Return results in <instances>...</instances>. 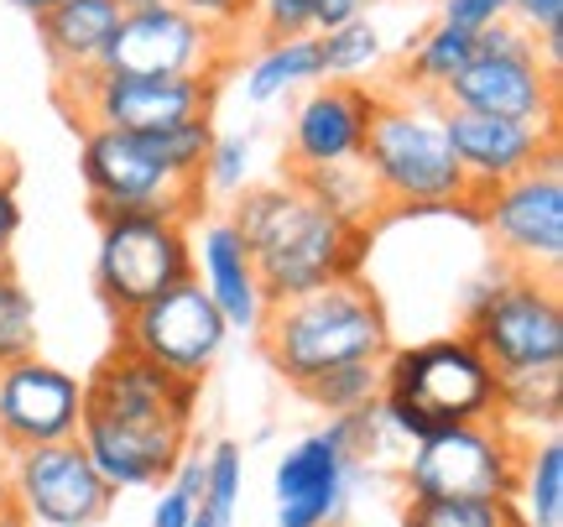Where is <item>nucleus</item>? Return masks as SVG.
<instances>
[{
  "instance_id": "obj_1",
  "label": "nucleus",
  "mask_w": 563,
  "mask_h": 527,
  "mask_svg": "<svg viewBox=\"0 0 563 527\" xmlns=\"http://www.w3.org/2000/svg\"><path fill=\"white\" fill-rule=\"evenodd\" d=\"M230 224L241 230L245 251L256 262L266 308L308 298L344 277H361L365 251H371V224L340 220L298 178L245 188Z\"/></svg>"
},
{
  "instance_id": "obj_2",
  "label": "nucleus",
  "mask_w": 563,
  "mask_h": 527,
  "mask_svg": "<svg viewBox=\"0 0 563 527\" xmlns=\"http://www.w3.org/2000/svg\"><path fill=\"white\" fill-rule=\"evenodd\" d=\"M262 350L287 386H308L334 365L386 361L391 325H386V308L371 293V283L344 277V283H329L308 298L266 308Z\"/></svg>"
},
{
  "instance_id": "obj_3",
  "label": "nucleus",
  "mask_w": 563,
  "mask_h": 527,
  "mask_svg": "<svg viewBox=\"0 0 563 527\" xmlns=\"http://www.w3.org/2000/svg\"><path fill=\"white\" fill-rule=\"evenodd\" d=\"M361 167L376 199L397 209H460L470 204L454 146L443 136V100L433 95H376L361 142Z\"/></svg>"
},
{
  "instance_id": "obj_4",
  "label": "nucleus",
  "mask_w": 563,
  "mask_h": 527,
  "mask_svg": "<svg viewBox=\"0 0 563 527\" xmlns=\"http://www.w3.org/2000/svg\"><path fill=\"white\" fill-rule=\"evenodd\" d=\"M464 334L481 350L490 371H532L563 365V304L553 277L496 266L475 283H464Z\"/></svg>"
},
{
  "instance_id": "obj_5",
  "label": "nucleus",
  "mask_w": 563,
  "mask_h": 527,
  "mask_svg": "<svg viewBox=\"0 0 563 527\" xmlns=\"http://www.w3.org/2000/svg\"><path fill=\"white\" fill-rule=\"evenodd\" d=\"M391 439L382 424V403L365 413L329 418V428L287 444L272 470V502H277V527H344L350 512V481L361 454Z\"/></svg>"
},
{
  "instance_id": "obj_6",
  "label": "nucleus",
  "mask_w": 563,
  "mask_h": 527,
  "mask_svg": "<svg viewBox=\"0 0 563 527\" xmlns=\"http://www.w3.org/2000/svg\"><path fill=\"white\" fill-rule=\"evenodd\" d=\"M382 397L412 407L428 433L454 424H485L496 418V371L470 334H443L407 350H386Z\"/></svg>"
},
{
  "instance_id": "obj_7",
  "label": "nucleus",
  "mask_w": 563,
  "mask_h": 527,
  "mask_svg": "<svg viewBox=\"0 0 563 527\" xmlns=\"http://www.w3.org/2000/svg\"><path fill=\"white\" fill-rule=\"evenodd\" d=\"M443 105L496 116V121L553 125L559 121V74H548L538 58V42L511 17H501L475 37V58L443 89Z\"/></svg>"
},
{
  "instance_id": "obj_8",
  "label": "nucleus",
  "mask_w": 563,
  "mask_h": 527,
  "mask_svg": "<svg viewBox=\"0 0 563 527\" xmlns=\"http://www.w3.org/2000/svg\"><path fill=\"white\" fill-rule=\"evenodd\" d=\"M194 277V235L167 215H104L95 251V287L104 308L125 319L167 287Z\"/></svg>"
},
{
  "instance_id": "obj_9",
  "label": "nucleus",
  "mask_w": 563,
  "mask_h": 527,
  "mask_svg": "<svg viewBox=\"0 0 563 527\" xmlns=\"http://www.w3.org/2000/svg\"><path fill=\"white\" fill-rule=\"evenodd\" d=\"M517 460H522V439H511L496 418L439 428V433H428L418 444H407V465H402L407 502L511 496Z\"/></svg>"
},
{
  "instance_id": "obj_10",
  "label": "nucleus",
  "mask_w": 563,
  "mask_h": 527,
  "mask_svg": "<svg viewBox=\"0 0 563 527\" xmlns=\"http://www.w3.org/2000/svg\"><path fill=\"white\" fill-rule=\"evenodd\" d=\"M79 173L95 204V220L104 215H167V220H194L203 183H183L152 157V146L125 131L84 125Z\"/></svg>"
},
{
  "instance_id": "obj_11",
  "label": "nucleus",
  "mask_w": 563,
  "mask_h": 527,
  "mask_svg": "<svg viewBox=\"0 0 563 527\" xmlns=\"http://www.w3.org/2000/svg\"><path fill=\"white\" fill-rule=\"evenodd\" d=\"M115 325H121L115 329V345L121 350L162 365V371L178 376V382H199V386H203V376H209V365L220 361L224 340H230L220 308L209 304V293L199 287V277L167 287L162 298L141 304L136 314H125Z\"/></svg>"
},
{
  "instance_id": "obj_12",
  "label": "nucleus",
  "mask_w": 563,
  "mask_h": 527,
  "mask_svg": "<svg viewBox=\"0 0 563 527\" xmlns=\"http://www.w3.org/2000/svg\"><path fill=\"white\" fill-rule=\"evenodd\" d=\"M5 481H11V512L26 527H100L115 507V491L104 486L79 439L11 449Z\"/></svg>"
},
{
  "instance_id": "obj_13",
  "label": "nucleus",
  "mask_w": 563,
  "mask_h": 527,
  "mask_svg": "<svg viewBox=\"0 0 563 527\" xmlns=\"http://www.w3.org/2000/svg\"><path fill=\"white\" fill-rule=\"evenodd\" d=\"M481 220L496 241L501 266L517 272H559L563 262V163L559 152L522 178L490 188L481 199Z\"/></svg>"
},
{
  "instance_id": "obj_14",
  "label": "nucleus",
  "mask_w": 563,
  "mask_h": 527,
  "mask_svg": "<svg viewBox=\"0 0 563 527\" xmlns=\"http://www.w3.org/2000/svg\"><path fill=\"white\" fill-rule=\"evenodd\" d=\"M79 89L84 125L125 131V136H152L188 121L214 116V79L209 74H183V79H136V74H110L95 68L84 79H68Z\"/></svg>"
},
{
  "instance_id": "obj_15",
  "label": "nucleus",
  "mask_w": 563,
  "mask_h": 527,
  "mask_svg": "<svg viewBox=\"0 0 563 527\" xmlns=\"http://www.w3.org/2000/svg\"><path fill=\"white\" fill-rule=\"evenodd\" d=\"M443 136L454 146L464 183H470V204L481 209V199L501 183L522 178L538 163H548L559 152V121L532 125V121H496V116H475L460 105H443Z\"/></svg>"
},
{
  "instance_id": "obj_16",
  "label": "nucleus",
  "mask_w": 563,
  "mask_h": 527,
  "mask_svg": "<svg viewBox=\"0 0 563 527\" xmlns=\"http://www.w3.org/2000/svg\"><path fill=\"white\" fill-rule=\"evenodd\" d=\"M84 382L63 365L26 355L16 365H0V444L32 449L79 439Z\"/></svg>"
},
{
  "instance_id": "obj_17",
  "label": "nucleus",
  "mask_w": 563,
  "mask_h": 527,
  "mask_svg": "<svg viewBox=\"0 0 563 527\" xmlns=\"http://www.w3.org/2000/svg\"><path fill=\"white\" fill-rule=\"evenodd\" d=\"M209 53H214V32L178 11L173 0H157L125 11L100 68L136 74V79H183V74H209Z\"/></svg>"
},
{
  "instance_id": "obj_18",
  "label": "nucleus",
  "mask_w": 563,
  "mask_h": 527,
  "mask_svg": "<svg viewBox=\"0 0 563 527\" xmlns=\"http://www.w3.org/2000/svg\"><path fill=\"white\" fill-rule=\"evenodd\" d=\"M79 444L104 475V486L115 491H157L173 465L188 454V428L183 424H141V418H104L84 413Z\"/></svg>"
},
{
  "instance_id": "obj_19",
  "label": "nucleus",
  "mask_w": 563,
  "mask_h": 527,
  "mask_svg": "<svg viewBox=\"0 0 563 527\" xmlns=\"http://www.w3.org/2000/svg\"><path fill=\"white\" fill-rule=\"evenodd\" d=\"M376 95L365 84H334L323 79L292 110V131H287V157L292 173H323L340 163H361V142L371 125Z\"/></svg>"
},
{
  "instance_id": "obj_20",
  "label": "nucleus",
  "mask_w": 563,
  "mask_h": 527,
  "mask_svg": "<svg viewBox=\"0 0 563 527\" xmlns=\"http://www.w3.org/2000/svg\"><path fill=\"white\" fill-rule=\"evenodd\" d=\"M194 407H199V382H178L162 365L141 361L131 350H110L95 376L84 382V413H104V418H141V424H183L194 428Z\"/></svg>"
},
{
  "instance_id": "obj_21",
  "label": "nucleus",
  "mask_w": 563,
  "mask_h": 527,
  "mask_svg": "<svg viewBox=\"0 0 563 527\" xmlns=\"http://www.w3.org/2000/svg\"><path fill=\"white\" fill-rule=\"evenodd\" d=\"M194 277L209 293V304L220 308L224 329L235 334H262L266 319V293L256 277V262L245 251L241 230L230 220H203V230L194 235Z\"/></svg>"
},
{
  "instance_id": "obj_22",
  "label": "nucleus",
  "mask_w": 563,
  "mask_h": 527,
  "mask_svg": "<svg viewBox=\"0 0 563 527\" xmlns=\"http://www.w3.org/2000/svg\"><path fill=\"white\" fill-rule=\"evenodd\" d=\"M121 0H63V6L37 17L42 53L63 79H84L104 63L110 42L121 32Z\"/></svg>"
},
{
  "instance_id": "obj_23",
  "label": "nucleus",
  "mask_w": 563,
  "mask_h": 527,
  "mask_svg": "<svg viewBox=\"0 0 563 527\" xmlns=\"http://www.w3.org/2000/svg\"><path fill=\"white\" fill-rule=\"evenodd\" d=\"M563 418V365H532V371H501L496 376V424L522 439L538 428L559 433Z\"/></svg>"
},
{
  "instance_id": "obj_24",
  "label": "nucleus",
  "mask_w": 563,
  "mask_h": 527,
  "mask_svg": "<svg viewBox=\"0 0 563 527\" xmlns=\"http://www.w3.org/2000/svg\"><path fill=\"white\" fill-rule=\"evenodd\" d=\"M323 84V58H319V37L302 32V37H282V42H266L256 63L245 68V100L251 105H277L287 100L292 89H313Z\"/></svg>"
},
{
  "instance_id": "obj_25",
  "label": "nucleus",
  "mask_w": 563,
  "mask_h": 527,
  "mask_svg": "<svg viewBox=\"0 0 563 527\" xmlns=\"http://www.w3.org/2000/svg\"><path fill=\"white\" fill-rule=\"evenodd\" d=\"M511 507L522 512L527 527H563V444H559V433L527 439L522 444Z\"/></svg>"
},
{
  "instance_id": "obj_26",
  "label": "nucleus",
  "mask_w": 563,
  "mask_h": 527,
  "mask_svg": "<svg viewBox=\"0 0 563 527\" xmlns=\"http://www.w3.org/2000/svg\"><path fill=\"white\" fill-rule=\"evenodd\" d=\"M475 58V37H464L454 26L433 21L412 47H407V79H402V95H433L443 100V89L460 79V68Z\"/></svg>"
},
{
  "instance_id": "obj_27",
  "label": "nucleus",
  "mask_w": 563,
  "mask_h": 527,
  "mask_svg": "<svg viewBox=\"0 0 563 527\" xmlns=\"http://www.w3.org/2000/svg\"><path fill=\"white\" fill-rule=\"evenodd\" d=\"M319 58H323V79L334 84H361V74H376L386 63V37L371 17L350 21L340 32H323L319 37Z\"/></svg>"
},
{
  "instance_id": "obj_28",
  "label": "nucleus",
  "mask_w": 563,
  "mask_h": 527,
  "mask_svg": "<svg viewBox=\"0 0 563 527\" xmlns=\"http://www.w3.org/2000/svg\"><path fill=\"white\" fill-rule=\"evenodd\" d=\"M302 397L323 413H365V407L382 403V361H350V365H334V371H323L313 376L308 386H298Z\"/></svg>"
},
{
  "instance_id": "obj_29",
  "label": "nucleus",
  "mask_w": 563,
  "mask_h": 527,
  "mask_svg": "<svg viewBox=\"0 0 563 527\" xmlns=\"http://www.w3.org/2000/svg\"><path fill=\"white\" fill-rule=\"evenodd\" d=\"M292 178H298L323 209H334V215L350 224H371L376 204H382L361 163H340V167H323V173H292Z\"/></svg>"
},
{
  "instance_id": "obj_30",
  "label": "nucleus",
  "mask_w": 563,
  "mask_h": 527,
  "mask_svg": "<svg viewBox=\"0 0 563 527\" xmlns=\"http://www.w3.org/2000/svg\"><path fill=\"white\" fill-rule=\"evenodd\" d=\"M402 527H527L511 496H481V502H407Z\"/></svg>"
},
{
  "instance_id": "obj_31",
  "label": "nucleus",
  "mask_w": 563,
  "mask_h": 527,
  "mask_svg": "<svg viewBox=\"0 0 563 527\" xmlns=\"http://www.w3.org/2000/svg\"><path fill=\"white\" fill-rule=\"evenodd\" d=\"M245 496V449L235 439H220V444L203 454V496H199V512L214 517V527H230L235 507Z\"/></svg>"
},
{
  "instance_id": "obj_32",
  "label": "nucleus",
  "mask_w": 563,
  "mask_h": 527,
  "mask_svg": "<svg viewBox=\"0 0 563 527\" xmlns=\"http://www.w3.org/2000/svg\"><path fill=\"white\" fill-rule=\"evenodd\" d=\"M37 355V304L16 283L11 266H0V365Z\"/></svg>"
},
{
  "instance_id": "obj_33",
  "label": "nucleus",
  "mask_w": 563,
  "mask_h": 527,
  "mask_svg": "<svg viewBox=\"0 0 563 527\" xmlns=\"http://www.w3.org/2000/svg\"><path fill=\"white\" fill-rule=\"evenodd\" d=\"M251 163H256V136H251V131H230V136L214 131L199 183L209 194H241L245 178H251Z\"/></svg>"
},
{
  "instance_id": "obj_34",
  "label": "nucleus",
  "mask_w": 563,
  "mask_h": 527,
  "mask_svg": "<svg viewBox=\"0 0 563 527\" xmlns=\"http://www.w3.org/2000/svg\"><path fill=\"white\" fill-rule=\"evenodd\" d=\"M251 17L262 21L266 42L302 37L308 21H313V0H251Z\"/></svg>"
},
{
  "instance_id": "obj_35",
  "label": "nucleus",
  "mask_w": 563,
  "mask_h": 527,
  "mask_svg": "<svg viewBox=\"0 0 563 527\" xmlns=\"http://www.w3.org/2000/svg\"><path fill=\"white\" fill-rule=\"evenodd\" d=\"M506 17L517 21L532 42L563 37V0H511V11H506Z\"/></svg>"
},
{
  "instance_id": "obj_36",
  "label": "nucleus",
  "mask_w": 563,
  "mask_h": 527,
  "mask_svg": "<svg viewBox=\"0 0 563 527\" xmlns=\"http://www.w3.org/2000/svg\"><path fill=\"white\" fill-rule=\"evenodd\" d=\"M506 11L496 6V0H439V21L443 26H454V32H464V37H481L490 21H501Z\"/></svg>"
},
{
  "instance_id": "obj_37",
  "label": "nucleus",
  "mask_w": 563,
  "mask_h": 527,
  "mask_svg": "<svg viewBox=\"0 0 563 527\" xmlns=\"http://www.w3.org/2000/svg\"><path fill=\"white\" fill-rule=\"evenodd\" d=\"M371 17V0H313V21H308V32H340L350 21Z\"/></svg>"
},
{
  "instance_id": "obj_38",
  "label": "nucleus",
  "mask_w": 563,
  "mask_h": 527,
  "mask_svg": "<svg viewBox=\"0 0 563 527\" xmlns=\"http://www.w3.org/2000/svg\"><path fill=\"white\" fill-rule=\"evenodd\" d=\"M178 11H188L194 21H203L209 32L214 26H230V21H241V17H251V0H173Z\"/></svg>"
},
{
  "instance_id": "obj_39",
  "label": "nucleus",
  "mask_w": 563,
  "mask_h": 527,
  "mask_svg": "<svg viewBox=\"0 0 563 527\" xmlns=\"http://www.w3.org/2000/svg\"><path fill=\"white\" fill-rule=\"evenodd\" d=\"M21 230V204H16V188L11 183H0V262H5V251L16 241Z\"/></svg>"
},
{
  "instance_id": "obj_40",
  "label": "nucleus",
  "mask_w": 563,
  "mask_h": 527,
  "mask_svg": "<svg viewBox=\"0 0 563 527\" xmlns=\"http://www.w3.org/2000/svg\"><path fill=\"white\" fill-rule=\"evenodd\" d=\"M5 6H16V11H26V17L37 21L42 11H53V6H63V0H5Z\"/></svg>"
},
{
  "instance_id": "obj_41",
  "label": "nucleus",
  "mask_w": 563,
  "mask_h": 527,
  "mask_svg": "<svg viewBox=\"0 0 563 527\" xmlns=\"http://www.w3.org/2000/svg\"><path fill=\"white\" fill-rule=\"evenodd\" d=\"M0 517H11V481H5V465H0Z\"/></svg>"
},
{
  "instance_id": "obj_42",
  "label": "nucleus",
  "mask_w": 563,
  "mask_h": 527,
  "mask_svg": "<svg viewBox=\"0 0 563 527\" xmlns=\"http://www.w3.org/2000/svg\"><path fill=\"white\" fill-rule=\"evenodd\" d=\"M188 527H214V517H209V512H199V517H194Z\"/></svg>"
},
{
  "instance_id": "obj_43",
  "label": "nucleus",
  "mask_w": 563,
  "mask_h": 527,
  "mask_svg": "<svg viewBox=\"0 0 563 527\" xmlns=\"http://www.w3.org/2000/svg\"><path fill=\"white\" fill-rule=\"evenodd\" d=\"M0 183H11V163H5V152H0Z\"/></svg>"
},
{
  "instance_id": "obj_44",
  "label": "nucleus",
  "mask_w": 563,
  "mask_h": 527,
  "mask_svg": "<svg viewBox=\"0 0 563 527\" xmlns=\"http://www.w3.org/2000/svg\"><path fill=\"white\" fill-rule=\"evenodd\" d=\"M0 527H26V523H21L16 512H11V517H0Z\"/></svg>"
},
{
  "instance_id": "obj_45",
  "label": "nucleus",
  "mask_w": 563,
  "mask_h": 527,
  "mask_svg": "<svg viewBox=\"0 0 563 527\" xmlns=\"http://www.w3.org/2000/svg\"><path fill=\"white\" fill-rule=\"evenodd\" d=\"M496 6H501V11H511V0H496Z\"/></svg>"
},
{
  "instance_id": "obj_46",
  "label": "nucleus",
  "mask_w": 563,
  "mask_h": 527,
  "mask_svg": "<svg viewBox=\"0 0 563 527\" xmlns=\"http://www.w3.org/2000/svg\"><path fill=\"white\" fill-rule=\"evenodd\" d=\"M0 266H5V262H0Z\"/></svg>"
}]
</instances>
